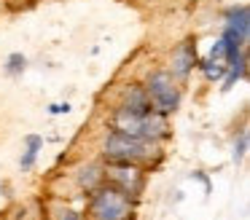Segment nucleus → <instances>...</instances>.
I'll list each match as a JSON object with an SVG mask.
<instances>
[{"label":"nucleus","mask_w":250,"mask_h":220,"mask_svg":"<svg viewBox=\"0 0 250 220\" xmlns=\"http://www.w3.org/2000/svg\"><path fill=\"white\" fill-rule=\"evenodd\" d=\"M110 129L121 132L126 137H137V140H148V142H159V140L169 137V126H167V116L162 113H126V110H116L110 118Z\"/></svg>","instance_id":"obj_1"},{"label":"nucleus","mask_w":250,"mask_h":220,"mask_svg":"<svg viewBox=\"0 0 250 220\" xmlns=\"http://www.w3.org/2000/svg\"><path fill=\"white\" fill-rule=\"evenodd\" d=\"M49 113H51V116H60V113H70V105H67V102H57V105H51V107H49Z\"/></svg>","instance_id":"obj_14"},{"label":"nucleus","mask_w":250,"mask_h":220,"mask_svg":"<svg viewBox=\"0 0 250 220\" xmlns=\"http://www.w3.org/2000/svg\"><path fill=\"white\" fill-rule=\"evenodd\" d=\"M103 175L108 180V185L119 188L129 199H137L146 188V175H143L140 164H108L103 169Z\"/></svg>","instance_id":"obj_5"},{"label":"nucleus","mask_w":250,"mask_h":220,"mask_svg":"<svg viewBox=\"0 0 250 220\" xmlns=\"http://www.w3.org/2000/svg\"><path fill=\"white\" fill-rule=\"evenodd\" d=\"M121 110L126 113H137V116H143V113H151V100H148L146 89L143 86H129V89L124 91V100H121Z\"/></svg>","instance_id":"obj_7"},{"label":"nucleus","mask_w":250,"mask_h":220,"mask_svg":"<svg viewBox=\"0 0 250 220\" xmlns=\"http://www.w3.org/2000/svg\"><path fill=\"white\" fill-rule=\"evenodd\" d=\"M143 89H146L148 100H151L153 113L169 116V113L178 110V105H180V91H178V86H175V78L167 73V70H156V73H151Z\"/></svg>","instance_id":"obj_4"},{"label":"nucleus","mask_w":250,"mask_h":220,"mask_svg":"<svg viewBox=\"0 0 250 220\" xmlns=\"http://www.w3.org/2000/svg\"><path fill=\"white\" fill-rule=\"evenodd\" d=\"M196 64H199V59H196V43L194 40H183V43H178L175 51H172V73L169 75L186 78Z\"/></svg>","instance_id":"obj_6"},{"label":"nucleus","mask_w":250,"mask_h":220,"mask_svg":"<svg viewBox=\"0 0 250 220\" xmlns=\"http://www.w3.org/2000/svg\"><path fill=\"white\" fill-rule=\"evenodd\" d=\"M24 67H27V59H24L22 54H11V57H8V62H6V70H8L11 75H19Z\"/></svg>","instance_id":"obj_11"},{"label":"nucleus","mask_w":250,"mask_h":220,"mask_svg":"<svg viewBox=\"0 0 250 220\" xmlns=\"http://www.w3.org/2000/svg\"><path fill=\"white\" fill-rule=\"evenodd\" d=\"M226 27L229 30H234L242 40H248L250 35V8L248 5H231V8L226 11Z\"/></svg>","instance_id":"obj_8"},{"label":"nucleus","mask_w":250,"mask_h":220,"mask_svg":"<svg viewBox=\"0 0 250 220\" xmlns=\"http://www.w3.org/2000/svg\"><path fill=\"white\" fill-rule=\"evenodd\" d=\"M245 148H248V132H242L239 134V140L234 142V161H242V156H245Z\"/></svg>","instance_id":"obj_12"},{"label":"nucleus","mask_w":250,"mask_h":220,"mask_svg":"<svg viewBox=\"0 0 250 220\" xmlns=\"http://www.w3.org/2000/svg\"><path fill=\"white\" fill-rule=\"evenodd\" d=\"M24 142H27V150H24V156H22V161H19V164H22V169L27 172V169H33L35 156H38V150L43 148V140H41L38 134H27V140H24Z\"/></svg>","instance_id":"obj_10"},{"label":"nucleus","mask_w":250,"mask_h":220,"mask_svg":"<svg viewBox=\"0 0 250 220\" xmlns=\"http://www.w3.org/2000/svg\"><path fill=\"white\" fill-rule=\"evenodd\" d=\"M54 220H81V215L73 212V209H57V212H54Z\"/></svg>","instance_id":"obj_13"},{"label":"nucleus","mask_w":250,"mask_h":220,"mask_svg":"<svg viewBox=\"0 0 250 220\" xmlns=\"http://www.w3.org/2000/svg\"><path fill=\"white\" fill-rule=\"evenodd\" d=\"M105 182V175H103V166L97 164H89V166H81L78 172V185L83 188L86 193H92L94 188H100Z\"/></svg>","instance_id":"obj_9"},{"label":"nucleus","mask_w":250,"mask_h":220,"mask_svg":"<svg viewBox=\"0 0 250 220\" xmlns=\"http://www.w3.org/2000/svg\"><path fill=\"white\" fill-rule=\"evenodd\" d=\"M103 156L108 164H148L156 156V148L148 140L126 137V134L110 129V134L103 142Z\"/></svg>","instance_id":"obj_2"},{"label":"nucleus","mask_w":250,"mask_h":220,"mask_svg":"<svg viewBox=\"0 0 250 220\" xmlns=\"http://www.w3.org/2000/svg\"><path fill=\"white\" fill-rule=\"evenodd\" d=\"M89 215L94 220H132V199L113 185H100L89 193Z\"/></svg>","instance_id":"obj_3"}]
</instances>
